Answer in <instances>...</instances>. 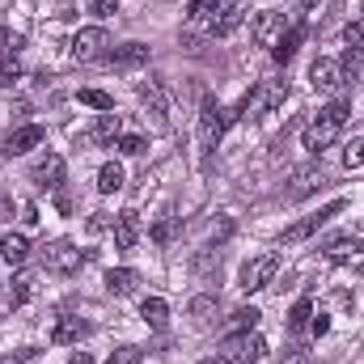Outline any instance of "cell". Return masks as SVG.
Segmentation results:
<instances>
[{
    "label": "cell",
    "mask_w": 364,
    "mask_h": 364,
    "mask_svg": "<svg viewBox=\"0 0 364 364\" xmlns=\"http://www.w3.org/2000/svg\"><path fill=\"white\" fill-rule=\"evenodd\" d=\"M348 114H352V106L339 97V102H331V106H322L309 123H305V132H301V144L314 153V157H322L339 136H343V123H348Z\"/></svg>",
    "instance_id": "obj_1"
},
{
    "label": "cell",
    "mask_w": 364,
    "mask_h": 364,
    "mask_svg": "<svg viewBox=\"0 0 364 364\" xmlns=\"http://www.w3.org/2000/svg\"><path fill=\"white\" fill-rule=\"evenodd\" d=\"M233 119H242V110H237V106H233V110H225V106H216V97H212V93L203 97V106H199V149H203V157H212L216 140L233 127Z\"/></svg>",
    "instance_id": "obj_2"
},
{
    "label": "cell",
    "mask_w": 364,
    "mask_h": 364,
    "mask_svg": "<svg viewBox=\"0 0 364 364\" xmlns=\"http://www.w3.org/2000/svg\"><path fill=\"white\" fill-rule=\"evenodd\" d=\"M220 356L229 364H263L267 360V339L259 331H237L220 343Z\"/></svg>",
    "instance_id": "obj_3"
},
{
    "label": "cell",
    "mask_w": 364,
    "mask_h": 364,
    "mask_svg": "<svg viewBox=\"0 0 364 364\" xmlns=\"http://www.w3.org/2000/svg\"><path fill=\"white\" fill-rule=\"evenodd\" d=\"M38 259H43V272H51V275H73L81 267V250H77L68 237L47 242V246L38 250Z\"/></svg>",
    "instance_id": "obj_4"
},
{
    "label": "cell",
    "mask_w": 364,
    "mask_h": 364,
    "mask_svg": "<svg viewBox=\"0 0 364 364\" xmlns=\"http://www.w3.org/2000/svg\"><path fill=\"white\" fill-rule=\"evenodd\" d=\"M288 97V81H259V90L250 93L237 110L246 114V119H259V114H267V110H275L279 102Z\"/></svg>",
    "instance_id": "obj_5"
},
{
    "label": "cell",
    "mask_w": 364,
    "mask_h": 364,
    "mask_svg": "<svg viewBox=\"0 0 364 364\" xmlns=\"http://www.w3.org/2000/svg\"><path fill=\"white\" fill-rule=\"evenodd\" d=\"M106 47H110V34H106L102 26H85V30L73 34V60H77V64H93V60H102Z\"/></svg>",
    "instance_id": "obj_6"
},
{
    "label": "cell",
    "mask_w": 364,
    "mask_h": 364,
    "mask_svg": "<svg viewBox=\"0 0 364 364\" xmlns=\"http://www.w3.org/2000/svg\"><path fill=\"white\" fill-rule=\"evenodd\" d=\"M343 208H348V199H335V203H326L322 212H314V216H305V220H296V225H288V229H284V246H296V242H305V237H314V233H318V229H322V225H326L331 216H339Z\"/></svg>",
    "instance_id": "obj_7"
},
{
    "label": "cell",
    "mask_w": 364,
    "mask_h": 364,
    "mask_svg": "<svg viewBox=\"0 0 364 364\" xmlns=\"http://www.w3.org/2000/svg\"><path fill=\"white\" fill-rule=\"evenodd\" d=\"M275 267H279V255H255V259L242 267V275H237V288H242V292H263V288L272 284Z\"/></svg>",
    "instance_id": "obj_8"
},
{
    "label": "cell",
    "mask_w": 364,
    "mask_h": 364,
    "mask_svg": "<svg viewBox=\"0 0 364 364\" xmlns=\"http://www.w3.org/2000/svg\"><path fill=\"white\" fill-rule=\"evenodd\" d=\"M140 102H144V110H149L144 119H153V127L166 132V127H170V119H166V114H170V102H166L161 81H144V85H140Z\"/></svg>",
    "instance_id": "obj_9"
},
{
    "label": "cell",
    "mask_w": 364,
    "mask_h": 364,
    "mask_svg": "<svg viewBox=\"0 0 364 364\" xmlns=\"http://www.w3.org/2000/svg\"><path fill=\"white\" fill-rule=\"evenodd\" d=\"M309 85L322 93H339L348 81H343V68H339V60H314V68H309Z\"/></svg>",
    "instance_id": "obj_10"
},
{
    "label": "cell",
    "mask_w": 364,
    "mask_h": 364,
    "mask_svg": "<svg viewBox=\"0 0 364 364\" xmlns=\"http://www.w3.org/2000/svg\"><path fill=\"white\" fill-rule=\"evenodd\" d=\"M30 178L38 182L43 191H60V186H64V157H60V153L38 157V161H34V170H30Z\"/></svg>",
    "instance_id": "obj_11"
},
{
    "label": "cell",
    "mask_w": 364,
    "mask_h": 364,
    "mask_svg": "<svg viewBox=\"0 0 364 364\" xmlns=\"http://www.w3.org/2000/svg\"><path fill=\"white\" fill-rule=\"evenodd\" d=\"M140 212L136 208H123L119 216H114V246L119 250H136V242H140Z\"/></svg>",
    "instance_id": "obj_12"
},
{
    "label": "cell",
    "mask_w": 364,
    "mask_h": 364,
    "mask_svg": "<svg viewBox=\"0 0 364 364\" xmlns=\"http://www.w3.org/2000/svg\"><path fill=\"white\" fill-rule=\"evenodd\" d=\"M106 64H110L114 73H132V68L149 64V47H144V43H123V47H114V51L106 55Z\"/></svg>",
    "instance_id": "obj_13"
},
{
    "label": "cell",
    "mask_w": 364,
    "mask_h": 364,
    "mask_svg": "<svg viewBox=\"0 0 364 364\" xmlns=\"http://www.w3.org/2000/svg\"><path fill=\"white\" fill-rule=\"evenodd\" d=\"M47 140V132L38 127V123H26V127H17V132H9V140H4V153L9 157H21V153H30V149H38Z\"/></svg>",
    "instance_id": "obj_14"
},
{
    "label": "cell",
    "mask_w": 364,
    "mask_h": 364,
    "mask_svg": "<svg viewBox=\"0 0 364 364\" xmlns=\"http://www.w3.org/2000/svg\"><path fill=\"white\" fill-rule=\"evenodd\" d=\"M279 34H284V13H279V9H263V13L255 17V43H259V47H275Z\"/></svg>",
    "instance_id": "obj_15"
},
{
    "label": "cell",
    "mask_w": 364,
    "mask_h": 364,
    "mask_svg": "<svg viewBox=\"0 0 364 364\" xmlns=\"http://www.w3.org/2000/svg\"><path fill=\"white\" fill-rule=\"evenodd\" d=\"M85 335H90V322L77 318V314H64V318L51 326V343H60V348H64V343H81Z\"/></svg>",
    "instance_id": "obj_16"
},
{
    "label": "cell",
    "mask_w": 364,
    "mask_h": 364,
    "mask_svg": "<svg viewBox=\"0 0 364 364\" xmlns=\"http://www.w3.org/2000/svg\"><path fill=\"white\" fill-rule=\"evenodd\" d=\"M326 259H331V263L364 259V237H331V242H326Z\"/></svg>",
    "instance_id": "obj_17"
},
{
    "label": "cell",
    "mask_w": 364,
    "mask_h": 364,
    "mask_svg": "<svg viewBox=\"0 0 364 364\" xmlns=\"http://www.w3.org/2000/svg\"><path fill=\"white\" fill-rule=\"evenodd\" d=\"M26 259H30V242H26L21 233H4V237H0V263L26 267Z\"/></svg>",
    "instance_id": "obj_18"
},
{
    "label": "cell",
    "mask_w": 364,
    "mask_h": 364,
    "mask_svg": "<svg viewBox=\"0 0 364 364\" xmlns=\"http://www.w3.org/2000/svg\"><path fill=\"white\" fill-rule=\"evenodd\" d=\"M314 186H322V166H305V170H296V174H292V186H288V195H292V199H305Z\"/></svg>",
    "instance_id": "obj_19"
},
{
    "label": "cell",
    "mask_w": 364,
    "mask_h": 364,
    "mask_svg": "<svg viewBox=\"0 0 364 364\" xmlns=\"http://www.w3.org/2000/svg\"><path fill=\"white\" fill-rule=\"evenodd\" d=\"M140 318H144L153 331H161V326L170 322V305H166L161 296H144V301H140Z\"/></svg>",
    "instance_id": "obj_20"
},
{
    "label": "cell",
    "mask_w": 364,
    "mask_h": 364,
    "mask_svg": "<svg viewBox=\"0 0 364 364\" xmlns=\"http://www.w3.org/2000/svg\"><path fill=\"white\" fill-rule=\"evenodd\" d=\"M136 284H140V275L132 272V267H114V272H106V288H110L114 296H132Z\"/></svg>",
    "instance_id": "obj_21"
},
{
    "label": "cell",
    "mask_w": 364,
    "mask_h": 364,
    "mask_svg": "<svg viewBox=\"0 0 364 364\" xmlns=\"http://www.w3.org/2000/svg\"><path fill=\"white\" fill-rule=\"evenodd\" d=\"M301 38H305V30H301V26H292L288 34H279V43H275V47H272L275 64H288V60L296 55V47H301Z\"/></svg>",
    "instance_id": "obj_22"
},
{
    "label": "cell",
    "mask_w": 364,
    "mask_h": 364,
    "mask_svg": "<svg viewBox=\"0 0 364 364\" xmlns=\"http://www.w3.org/2000/svg\"><path fill=\"white\" fill-rule=\"evenodd\" d=\"M30 296H34V275L21 272L17 279H13V284H9V296H4V301H9V309H21Z\"/></svg>",
    "instance_id": "obj_23"
},
{
    "label": "cell",
    "mask_w": 364,
    "mask_h": 364,
    "mask_svg": "<svg viewBox=\"0 0 364 364\" xmlns=\"http://www.w3.org/2000/svg\"><path fill=\"white\" fill-rule=\"evenodd\" d=\"M242 17H246V4H229V9H225V17H220V21H212V34H216V38H229V34L242 26Z\"/></svg>",
    "instance_id": "obj_24"
},
{
    "label": "cell",
    "mask_w": 364,
    "mask_h": 364,
    "mask_svg": "<svg viewBox=\"0 0 364 364\" xmlns=\"http://www.w3.org/2000/svg\"><path fill=\"white\" fill-rule=\"evenodd\" d=\"M93 136H97L102 144H114V140L123 136V119H119L114 110H106V114L97 119V127H93Z\"/></svg>",
    "instance_id": "obj_25"
},
{
    "label": "cell",
    "mask_w": 364,
    "mask_h": 364,
    "mask_svg": "<svg viewBox=\"0 0 364 364\" xmlns=\"http://www.w3.org/2000/svg\"><path fill=\"white\" fill-rule=\"evenodd\" d=\"M97 191H102V195L123 191V166H119V161H106V166L97 170Z\"/></svg>",
    "instance_id": "obj_26"
},
{
    "label": "cell",
    "mask_w": 364,
    "mask_h": 364,
    "mask_svg": "<svg viewBox=\"0 0 364 364\" xmlns=\"http://www.w3.org/2000/svg\"><path fill=\"white\" fill-rule=\"evenodd\" d=\"M339 68H343V81H348V85H352V81H364V51L360 47H348L343 60H339Z\"/></svg>",
    "instance_id": "obj_27"
},
{
    "label": "cell",
    "mask_w": 364,
    "mask_h": 364,
    "mask_svg": "<svg viewBox=\"0 0 364 364\" xmlns=\"http://www.w3.org/2000/svg\"><path fill=\"white\" fill-rule=\"evenodd\" d=\"M309 318H314V301H309V296H301V301L292 305V314H288V331H305V326H309Z\"/></svg>",
    "instance_id": "obj_28"
},
{
    "label": "cell",
    "mask_w": 364,
    "mask_h": 364,
    "mask_svg": "<svg viewBox=\"0 0 364 364\" xmlns=\"http://www.w3.org/2000/svg\"><path fill=\"white\" fill-rule=\"evenodd\" d=\"M225 13V0H191V21H216Z\"/></svg>",
    "instance_id": "obj_29"
},
{
    "label": "cell",
    "mask_w": 364,
    "mask_h": 364,
    "mask_svg": "<svg viewBox=\"0 0 364 364\" xmlns=\"http://www.w3.org/2000/svg\"><path fill=\"white\" fill-rule=\"evenodd\" d=\"M77 102H81V106H93V110H102V114L114 110V97H110L106 90H81L77 93Z\"/></svg>",
    "instance_id": "obj_30"
},
{
    "label": "cell",
    "mask_w": 364,
    "mask_h": 364,
    "mask_svg": "<svg viewBox=\"0 0 364 364\" xmlns=\"http://www.w3.org/2000/svg\"><path fill=\"white\" fill-rule=\"evenodd\" d=\"M212 314H216V296H195L191 301V318L203 326V322H212Z\"/></svg>",
    "instance_id": "obj_31"
},
{
    "label": "cell",
    "mask_w": 364,
    "mask_h": 364,
    "mask_svg": "<svg viewBox=\"0 0 364 364\" xmlns=\"http://www.w3.org/2000/svg\"><path fill=\"white\" fill-rule=\"evenodd\" d=\"M17 81H21V64H17V55H4L0 60V90H9Z\"/></svg>",
    "instance_id": "obj_32"
},
{
    "label": "cell",
    "mask_w": 364,
    "mask_h": 364,
    "mask_svg": "<svg viewBox=\"0 0 364 364\" xmlns=\"http://www.w3.org/2000/svg\"><path fill=\"white\" fill-rule=\"evenodd\" d=\"M140 360H144V352H140L136 343H123L119 352H110V360L106 364H140Z\"/></svg>",
    "instance_id": "obj_33"
},
{
    "label": "cell",
    "mask_w": 364,
    "mask_h": 364,
    "mask_svg": "<svg viewBox=\"0 0 364 364\" xmlns=\"http://www.w3.org/2000/svg\"><path fill=\"white\" fill-rule=\"evenodd\" d=\"M343 166H348V170H360V166H364V136H356V140L348 144V153H343Z\"/></svg>",
    "instance_id": "obj_34"
},
{
    "label": "cell",
    "mask_w": 364,
    "mask_h": 364,
    "mask_svg": "<svg viewBox=\"0 0 364 364\" xmlns=\"http://www.w3.org/2000/svg\"><path fill=\"white\" fill-rule=\"evenodd\" d=\"M114 149H119V153H127V157H140V153H144V140H140V136H119V140H114Z\"/></svg>",
    "instance_id": "obj_35"
},
{
    "label": "cell",
    "mask_w": 364,
    "mask_h": 364,
    "mask_svg": "<svg viewBox=\"0 0 364 364\" xmlns=\"http://www.w3.org/2000/svg\"><path fill=\"white\" fill-rule=\"evenodd\" d=\"M259 318H263V314H259L255 305H250V309H237V314H233V322H237V331H255V326H259Z\"/></svg>",
    "instance_id": "obj_36"
},
{
    "label": "cell",
    "mask_w": 364,
    "mask_h": 364,
    "mask_svg": "<svg viewBox=\"0 0 364 364\" xmlns=\"http://www.w3.org/2000/svg\"><path fill=\"white\" fill-rule=\"evenodd\" d=\"M229 233H233V220H220V225L212 229V246H225V242H229Z\"/></svg>",
    "instance_id": "obj_37"
},
{
    "label": "cell",
    "mask_w": 364,
    "mask_h": 364,
    "mask_svg": "<svg viewBox=\"0 0 364 364\" xmlns=\"http://www.w3.org/2000/svg\"><path fill=\"white\" fill-rule=\"evenodd\" d=\"M309 331H314V339H322V335L331 331V318H326V314H314V318H309Z\"/></svg>",
    "instance_id": "obj_38"
},
{
    "label": "cell",
    "mask_w": 364,
    "mask_h": 364,
    "mask_svg": "<svg viewBox=\"0 0 364 364\" xmlns=\"http://www.w3.org/2000/svg\"><path fill=\"white\" fill-rule=\"evenodd\" d=\"M90 9L97 13V17H110V13L119 9V0H90Z\"/></svg>",
    "instance_id": "obj_39"
},
{
    "label": "cell",
    "mask_w": 364,
    "mask_h": 364,
    "mask_svg": "<svg viewBox=\"0 0 364 364\" xmlns=\"http://www.w3.org/2000/svg\"><path fill=\"white\" fill-rule=\"evenodd\" d=\"M26 360H34V348H21L13 356H0V364H26Z\"/></svg>",
    "instance_id": "obj_40"
},
{
    "label": "cell",
    "mask_w": 364,
    "mask_h": 364,
    "mask_svg": "<svg viewBox=\"0 0 364 364\" xmlns=\"http://www.w3.org/2000/svg\"><path fill=\"white\" fill-rule=\"evenodd\" d=\"M13 51H17V38H9V30L0 26V60H4V55H13Z\"/></svg>",
    "instance_id": "obj_41"
},
{
    "label": "cell",
    "mask_w": 364,
    "mask_h": 364,
    "mask_svg": "<svg viewBox=\"0 0 364 364\" xmlns=\"http://www.w3.org/2000/svg\"><path fill=\"white\" fill-rule=\"evenodd\" d=\"M170 233H174V225H170V220H161V225L153 229V242H161V246H166V242H170Z\"/></svg>",
    "instance_id": "obj_42"
},
{
    "label": "cell",
    "mask_w": 364,
    "mask_h": 364,
    "mask_svg": "<svg viewBox=\"0 0 364 364\" xmlns=\"http://www.w3.org/2000/svg\"><path fill=\"white\" fill-rule=\"evenodd\" d=\"M21 220H26V225H34V220H38V208H34V203H26V208H21Z\"/></svg>",
    "instance_id": "obj_43"
},
{
    "label": "cell",
    "mask_w": 364,
    "mask_h": 364,
    "mask_svg": "<svg viewBox=\"0 0 364 364\" xmlns=\"http://www.w3.org/2000/svg\"><path fill=\"white\" fill-rule=\"evenodd\" d=\"M9 216H13V199H4V195H0V225H4Z\"/></svg>",
    "instance_id": "obj_44"
},
{
    "label": "cell",
    "mask_w": 364,
    "mask_h": 364,
    "mask_svg": "<svg viewBox=\"0 0 364 364\" xmlns=\"http://www.w3.org/2000/svg\"><path fill=\"white\" fill-rule=\"evenodd\" d=\"M68 364H93V356H90V352H77V356H73Z\"/></svg>",
    "instance_id": "obj_45"
},
{
    "label": "cell",
    "mask_w": 364,
    "mask_h": 364,
    "mask_svg": "<svg viewBox=\"0 0 364 364\" xmlns=\"http://www.w3.org/2000/svg\"><path fill=\"white\" fill-rule=\"evenodd\" d=\"M314 4H318V0H301V9H314Z\"/></svg>",
    "instance_id": "obj_46"
},
{
    "label": "cell",
    "mask_w": 364,
    "mask_h": 364,
    "mask_svg": "<svg viewBox=\"0 0 364 364\" xmlns=\"http://www.w3.org/2000/svg\"><path fill=\"white\" fill-rule=\"evenodd\" d=\"M356 47H360V51H364V30H360V43H356Z\"/></svg>",
    "instance_id": "obj_47"
},
{
    "label": "cell",
    "mask_w": 364,
    "mask_h": 364,
    "mask_svg": "<svg viewBox=\"0 0 364 364\" xmlns=\"http://www.w3.org/2000/svg\"><path fill=\"white\" fill-rule=\"evenodd\" d=\"M199 364H220V360H199Z\"/></svg>",
    "instance_id": "obj_48"
},
{
    "label": "cell",
    "mask_w": 364,
    "mask_h": 364,
    "mask_svg": "<svg viewBox=\"0 0 364 364\" xmlns=\"http://www.w3.org/2000/svg\"><path fill=\"white\" fill-rule=\"evenodd\" d=\"M360 13H364V0H360Z\"/></svg>",
    "instance_id": "obj_49"
}]
</instances>
